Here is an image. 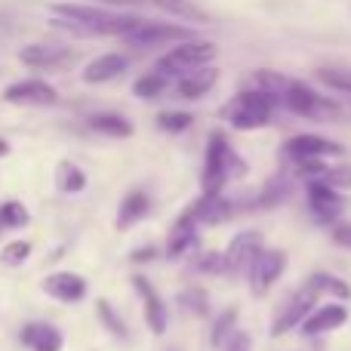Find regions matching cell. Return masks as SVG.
<instances>
[{
	"instance_id": "obj_1",
	"label": "cell",
	"mask_w": 351,
	"mask_h": 351,
	"mask_svg": "<svg viewBox=\"0 0 351 351\" xmlns=\"http://www.w3.org/2000/svg\"><path fill=\"white\" fill-rule=\"evenodd\" d=\"M53 25L74 37H123L142 22L136 12H121L99 3H53Z\"/></svg>"
},
{
	"instance_id": "obj_2",
	"label": "cell",
	"mask_w": 351,
	"mask_h": 351,
	"mask_svg": "<svg viewBox=\"0 0 351 351\" xmlns=\"http://www.w3.org/2000/svg\"><path fill=\"white\" fill-rule=\"evenodd\" d=\"M243 173H247V164L237 158V152L225 139V133H213L210 142H206V154H204L200 194H222V188L231 179H241Z\"/></svg>"
},
{
	"instance_id": "obj_3",
	"label": "cell",
	"mask_w": 351,
	"mask_h": 351,
	"mask_svg": "<svg viewBox=\"0 0 351 351\" xmlns=\"http://www.w3.org/2000/svg\"><path fill=\"white\" fill-rule=\"evenodd\" d=\"M278 99L271 96V93L259 90V86L250 84L247 90H241L237 96H231L228 102L222 105V121L231 123L234 130H259L265 127L268 121H271L274 108H278Z\"/></svg>"
},
{
	"instance_id": "obj_4",
	"label": "cell",
	"mask_w": 351,
	"mask_h": 351,
	"mask_svg": "<svg viewBox=\"0 0 351 351\" xmlns=\"http://www.w3.org/2000/svg\"><path fill=\"white\" fill-rule=\"evenodd\" d=\"M219 56V47L213 40H200V37H188V40H179L167 49L158 59L154 71H160L164 77H182V74L194 71V68L213 65V59Z\"/></svg>"
},
{
	"instance_id": "obj_5",
	"label": "cell",
	"mask_w": 351,
	"mask_h": 351,
	"mask_svg": "<svg viewBox=\"0 0 351 351\" xmlns=\"http://www.w3.org/2000/svg\"><path fill=\"white\" fill-rule=\"evenodd\" d=\"M280 105L287 111H293L296 117H305V121H336L342 117V105L333 102L330 96H321L317 90H311L302 80H287L284 93H280Z\"/></svg>"
},
{
	"instance_id": "obj_6",
	"label": "cell",
	"mask_w": 351,
	"mask_h": 351,
	"mask_svg": "<svg viewBox=\"0 0 351 351\" xmlns=\"http://www.w3.org/2000/svg\"><path fill=\"white\" fill-rule=\"evenodd\" d=\"M194 37V31L188 25L179 22H152V19H142L133 31L121 37L130 49H158V47H173L179 40Z\"/></svg>"
},
{
	"instance_id": "obj_7",
	"label": "cell",
	"mask_w": 351,
	"mask_h": 351,
	"mask_svg": "<svg viewBox=\"0 0 351 351\" xmlns=\"http://www.w3.org/2000/svg\"><path fill=\"white\" fill-rule=\"evenodd\" d=\"M6 105H22V108H49L59 102V90L53 84H47L43 77H25L16 80L3 90Z\"/></svg>"
},
{
	"instance_id": "obj_8",
	"label": "cell",
	"mask_w": 351,
	"mask_h": 351,
	"mask_svg": "<svg viewBox=\"0 0 351 351\" xmlns=\"http://www.w3.org/2000/svg\"><path fill=\"white\" fill-rule=\"evenodd\" d=\"M287 262L290 259H287L284 250H265L262 247L259 253H256L253 265L247 268L250 271V290H253L256 296H265V293L280 280V274L287 271Z\"/></svg>"
},
{
	"instance_id": "obj_9",
	"label": "cell",
	"mask_w": 351,
	"mask_h": 351,
	"mask_svg": "<svg viewBox=\"0 0 351 351\" xmlns=\"http://www.w3.org/2000/svg\"><path fill=\"white\" fill-rule=\"evenodd\" d=\"M346 148L339 142H330L324 136H315V133H299L293 139L284 142V158L287 160H327V158H342Z\"/></svg>"
},
{
	"instance_id": "obj_10",
	"label": "cell",
	"mask_w": 351,
	"mask_h": 351,
	"mask_svg": "<svg viewBox=\"0 0 351 351\" xmlns=\"http://www.w3.org/2000/svg\"><path fill=\"white\" fill-rule=\"evenodd\" d=\"M317 296L321 293L315 290V287L305 280V287H299L296 293H293L290 299H287V305L280 308V315L274 317V324H271V336H280V333H287V330H293V327H299V324L308 317V311H311V305L317 302Z\"/></svg>"
},
{
	"instance_id": "obj_11",
	"label": "cell",
	"mask_w": 351,
	"mask_h": 351,
	"mask_svg": "<svg viewBox=\"0 0 351 351\" xmlns=\"http://www.w3.org/2000/svg\"><path fill=\"white\" fill-rule=\"evenodd\" d=\"M22 65L34 68V71H56V68H65L74 62V49L62 47V43H28L19 53Z\"/></svg>"
},
{
	"instance_id": "obj_12",
	"label": "cell",
	"mask_w": 351,
	"mask_h": 351,
	"mask_svg": "<svg viewBox=\"0 0 351 351\" xmlns=\"http://www.w3.org/2000/svg\"><path fill=\"white\" fill-rule=\"evenodd\" d=\"M308 206H311V213H315L317 219L330 222V219H339L342 213L348 210L351 200L339 191V188L327 185V182L311 179V182H308Z\"/></svg>"
},
{
	"instance_id": "obj_13",
	"label": "cell",
	"mask_w": 351,
	"mask_h": 351,
	"mask_svg": "<svg viewBox=\"0 0 351 351\" xmlns=\"http://www.w3.org/2000/svg\"><path fill=\"white\" fill-rule=\"evenodd\" d=\"M259 250H262V234L259 231H241V234L231 237L228 250H225V256H222V268L225 271H231V274L247 271V268L253 265V259H256Z\"/></svg>"
},
{
	"instance_id": "obj_14",
	"label": "cell",
	"mask_w": 351,
	"mask_h": 351,
	"mask_svg": "<svg viewBox=\"0 0 351 351\" xmlns=\"http://www.w3.org/2000/svg\"><path fill=\"white\" fill-rule=\"evenodd\" d=\"M40 290L47 293L49 299H56V302L74 305V302H80V299H86V280L74 271H53L40 280Z\"/></svg>"
},
{
	"instance_id": "obj_15",
	"label": "cell",
	"mask_w": 351,
	"mask_h": 351,
	"mask_svg": "<svg viewBox=\"0 0 351 351\" xmlns=\"http://www.w3.org/2000/svg\"><path fill=\"white\" fill-rule=\"evenodd\" d=\"M19 342H22V348H28V351H62L65 348L62 330L53 327V324H47V321L25 324L22 333H19Z\"/></svg>"
},
{
	"instance_id": "obj_16",
	"label": "cell",
	"mask_w": 351,
	"mask_h": 351,
	"mask_svg": "<svg viewBox=\"0 0 351 351\" xmlns=\"http://www.w3.org/2000/svg\"><path fill=\"white\" fill-rule=\"evenodd\" d=\"M133 287H136V293L142 296V305H145V324H148V330H152L154 336H164L167 333V305L160 302V296H158V290H154L152 284H148V278H142V274H136L133 278Z\"/></svg>"
},
{
	"instance_id": "obj_17",
	"label": "cell",
	"mask_w": 351,
	"mask_h": 351,
	"mask_svg": "<svg viewBox=\"0 0 351 351\" xmlns=\"http://www.w3.org/2000/svg\"><path fill=\"white\" fill-rule=\"evenodd\" d=\"M127 65H130V59L123 53H102L86 62L80 77H84V84H108V80L121 77V74L127 71Z\"/></svg>"
},
{
	"instance_id": "obj_18",
	"label": "cell",
	"mask_w": 351,
	"mask_h": 351,
	"mask_svg": "<svg viewBox=\"0 0 351 351\" xmlns=\"http://www.w3.org/2000/svg\"><path fill=\"white\" fill-rule=\"evenodd\" d=\"M216 84H219V68L204 65L176 77V93H179V99H204Z\"/></svg>"
},
{
	"instance_id": "obj_19",
	"label": "cell",
	"mask_w": 351,
	"mask_h": 351,
	"mask_svg": "<svg viewBox=\"0 0 351 351\" xmlns=\"http://www.w3.org/2000/svg\"><path fill=\"white\" fill-rule=\"evenodd\" d=\"M346 321H348V311L342 308V305L330 302V305H321V308L308 311V317H305L299 327H302L305 336H321V333H330V330H339Z\"/></svg>"
},
{
	"instance_id": "obj_20",
	"label": "cell",
	"mask_w": 351,
	"mask_h": 351,
	"mask_svg": "<svg viewBox=\"0 0 351 351\" xmlns=\"http://www.w3.org/2000/svg\"><path fill=\"white\" fill-rule=\"evenodd\" d=\"M148 210H152V200H148L145 191H139V188L127 191L123 194V200H121V206H117V219H114L117 231L133 228L136 222H142V219L148 216Z\"/></svg>"
},
{
	"instance_id": "obj_21",
	"label": "cell",
	"mask_w": 351,
	"mask_h": 351,
	"mask_svg": "<svg viewBox=\"0 0 351 351\" xmlns=\"http://www.w3.org/2000/svg\"><path fill=\"white\" fill-rule=\"evenodd\" d=\"M197 219L191 216V210H185L179 219H176L173 231H170V241H167V256H173V259H179V256H185L188 250L197 243Z\"/></svg>"
},
{
	"instance_id": "obj_22",
	"label": "cell",
	"mask_w": 351,
	"mask_h": 351,
	"mask_svg": "<svg viewBox=\"0 0 351 351\" xmlns=\"http://www.w3.org/2000/svg\"><path fill=\"white\" fill-rule=\"evenodd\" d=\"M86 127L99 136H108V139H130L133 136V123L117 111H96L86 117Z\"/></svg>"
},
{
	"instance_id": "obj_23",
	"label": "cell",
	"mask_w": 351,
	"mask_h": 351,
	"mask_svg": "<svg viewBox=\"0 0 351 351\" xmlns=\"http://www.w3.org/2000/svg\"><path fill=\"white\" fill-rule=\"evenodd\" d=\"M130 3L133 6H154V10L179 19V22H197V25L206 22V12L200 10V6H194L191 0H130Z\"/></svg>"
},
{
	"instance_id": "obj_24",
	"label": "cell",
	"mask_w": 351,
	"mask_h": 351,
	"mask_svg": "<svg viewBox=\"0 0 351 351\" xmlns=\"http://www.w3.org/2000/svg\"><path fill=\"white\" fill-rule=\"evenodd\" d=\"M86 173L80 170L77 164H71V160H62L59 167H56V188L65 194H80L86 188Z\"/></svg>"
},
{
	"instance_id": "obj_25",
	"label": "cell",
	"mask_w": 351,
	"mask_h": 351,
	"mask_svg": "<svg viewBox=\"0 0 351 351\" xmlns=\"http://www.w3.org/2000/svg\"><path fill=\"white\" fill-rule=\"evenodd\" d=\"M31 222V213L22 200H3L0 204V228H25Z\"/></svg>"
},
{
	"instance_id": "obj_26",
	"label": "cell",
	"mask_w": 351,
	"mask_h": 351,
	"mask_svg": "<svg viewBox=\"0 0 351 351\" xmlns=\"http://www.w3.org/2000/svg\"><path fill=\"white\" fill-rule=\"evenodd\" d=\"M317 80H321V84H327L330 90L346 93V96H351V68L324 65V68H317Z\"/></svg>"
},
{
	"instance_id": "obj_27",
	"label": "cell",
	"mask_w": 351,
	"mask_h": 351,
	"mask_svg": "<svg viewBox=\"0 0 351 351\" xmlns=\"http://www.w3.org/2000/svg\"><path fill=\"white\" fill-rule=\"evenodd\" d=\"M96 315H99L102 327L108 330L111 336H117V339H127V324L121 321V315L114 311V305H111L108 299H99V302H96Z\"/></svg>"
},
{
	"instance_id": "obj_28",
	"label": "cell",
	"mask_w": 351,
	"mask_h": 351,
	"mask_svg": "<svg viewBox=\"0 0 351 351\" xmlns=\"http://www.w3.org/2000/svg\"><path fill=\"white\" fill-rule=\"evenodd\" d=\"M167 84H170V77H164L160 71H148L133 84V93L139 99H158L167 90Z\"/></svg>"
},
{
	"instance_id": "obj_29",
	"label": "cell",
	"mask_w": 351,
	"mask_h": 351,
	"mask_svg": "<svg viewBox=\"0 0 351 351\" xmlns=\"http://www.w3.org/2000/svg\"><path fill=\"white\" fill-rule=\"evenodd\" d=\"M317 182H327L333 188H351V164H321V170L315 176ZM311 182V179H308Z\"/></svg>"
},
{
	"instance_id": "obj_30",
	"label": "cell",
	"mask_w": 351,
	"mask_h": 351,
	"mask_svg": "<svg viewBox=\"0 0 351 351\" xmlns=\"http://www.w3.org/2000/svg\"><path fill=\"white\" fill-rule=\"evenodd\" d=\"M31 243L28 241H10L3 250H0V265H6V268H22L25 262H28V256H31Z\"/></svg>"
},
{
	"instance_id": "obj_31",
	"label": "cell",
	"mask_w": 351,
	"mask_h": 351,
	"mask_svg": "<svg viewBox=\"0 0 351 351\" xmlns=\"http://www.w3.org/2000/svg\"><path fill=\"white\" fill-rule=\"evenodd\" d=\"M179 305L188 311V315H194V317H204L206 311H210V299H206V293L197 290V287H191V290H182L179 293Z\"/></svg>"
},
{
	"instance_id": "obj_32",
	"label": "cell",
	"mask_w": 351,
	"mask_h": 351,
	"mask_svg": "<svg viewBox=\"0 0 351 351\" xmlns=\"http://www.w3.org/2000/svg\"><path fill=\"white\" fill-rule=\"evenodd\" d=\"M308 284L315 287L317 293H330V296H336V299H348L351 296L348 284H342V280L333 278V274H311Z\"/></svg>"
},
{
	"instance_id": "obj_33",
	"label": "cell",
	"mask_w": 351,
	"mask_h": 351,
	"mask_svg": "<svg viewBox=\"0 0 351 351\" xmlns=\"http://www.w3.org/2000/svg\"><path fill=\"white\" fill-rule=\"evenodd\" d=\"M234 324H237V308H225L216 317V324H213V333H210L213 346H225V339L234 333Z\"/></svg>"
},
{
	"instance_id": "obj_34",
	"label": "cell",
	"mask_w": 351,
	"mask_h": 351,
	"mask_svg": "<svg viewBox=\"0 0 351 351\" xmlns=\"http://www.w3.org/2000/svg\"><path fill=\"white\" fill-rule=\"evenodd\" d=\"M191 123H194V117L188 111H160L158 114V127L164 133H185Z\"/></svg>"
},
{
	"instance_id": "obj_35",
	"label": "cell",
	"mask_w": 351,
	"mask_h": 351,
	"mask_svg": "<svg viewBox=\"0 0 351 351\" xmlns=\"http://www.w3.org/2000/svg\"><path fill=\"white\" fill-rule=\"evenodd\" d=\"M330 234H333V241L339 243V247L351 250V222H336L333 228H330Z\"/></svg>"
},
{
	"instance_id": "obj_36",
	"label": "cell",
	"mask_w": 351,
	"mask_h": 351,
	"mask_svg": "<svg viewBox=\"0 0 351 351\" xmlns=\"http://www.w3.org/2000/svg\"><path fill=\"white\" fill-rule=\"evenodd\" d=\"M225 351H250L247 333H231L228 339H225Z\"/></svg>"
},
{
	"instance_id": "obj_37",
	"label": "cell",
	"mask_w": 351,
	"mask_h": 351,
	"mask_svg": "<svg viewBox=\"0 0 351 351\" xmlns=\"http://www.w3.org/2000/svg\"><path fill=\"white\" fill-rule=\"evenodd\" d=\"M154 256H158V250H154V247H142V250H133V256H130V259H133V262H152Z\"/></svg>"
},
{
	"instance_id": "obj_38",
	"label": "cell",
	"mask_w": 351,
	"mask_h": 351,
	"mask_svg": "<svg viewBox=\"0 0 351 351\" xmlns=\"http://www.w3.org/2000/svg\"><path fill=\"white\" fill-rule=\"evenodd\" d=\"M99 6H111V10H123V6H133L130 0H96Z\"/></svg>"
},
{
	"instance_id": "obj_39",
	"label": "cell",
	"mask_w": 351,
	"mask_h": 351,
	"mask_svg": "<svg viewBox=\"0 0 351 351\" xmlns=\"http://www.w3.org/2000/svg\"><path fill=\"white\" fill-rule=\"evenodd\" d=\"M6 154H10V142L0 139V158H6Z\"/></svg>"
}]
</instances>
